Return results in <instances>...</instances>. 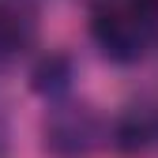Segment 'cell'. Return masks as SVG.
<instances>
[{"label": "cell", "mask_w": 158, "mask_h": 158, "mask_svg": "<svg viewBox=\"0 0 158 158\" xmlns=\"http://www.w3.org/2000/svg\"><path fill=\"white\" fill-rule=\"evenodd\" d=\"M87 23L109 60L132 64L158 38V0H87Z\"/></svg>", "instance_id": "6da1fadb"}, {"label": "cell", "mask_w": 158, "mask_h": 158, "mask_svg": "<svg viewBox=\"0 0 158 158\" xmlns=\"http://www.w3.org/2000/svg\"><path fill=\"white\" fill-rule=\"evenodd\" d=\"M98 135L102 128L83 106H64L45 121V147H53L56 154H87L98 143Z\"/></svg>", "instance_id": "7a4b0ae2"}, {"label": "cell", "mask_w": 158, "mask_h": 158, "mask_svg": "<svg viewBox=\"0 0 158 158\" xmlns=\"http://www.w3.org/2000/svg\"><path fill=\"white\" fill-rule=\"evenodd\" d=\"M113 147L121 154H151V151H158V102L128 106L117 117Z\"/></svg>", "instance_id": "3957f363"}, {"label": "cell", "mask_w": 158, "mask_h": 158, "mask_svg": "<svg viewBox=\"0 0 158 158\" xmlns=\"http://www.w3.org/2000/svg\"><path fill=\"white\" fill-rule=\"evenodd\" d=\"M34 15L27 8H15V4H0V72L15 68L34 45Z\"/></svg>", "instance_id": "277c9868"}]
</instances>
